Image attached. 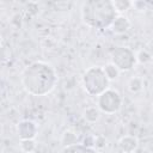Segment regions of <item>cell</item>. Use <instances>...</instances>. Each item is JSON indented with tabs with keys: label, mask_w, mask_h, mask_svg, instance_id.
I'll use <instances>...</instances> for the list:
<instances>
[{
	"label": "cell",
	"mask_w": 153,
	"mask_h": 153,
	"mask_svg": "<svg viewBox=\"0 0 153 153\" xmlns=\"http://www.w3.org/2000/svg\"><path fill=\"white\" fill-rule=\"evenodd\" d=\"M22 84L29 93L33 96H44L54 88L56 84V73L50 65L36 61L23 71Z\"/></svg>",
	"instance_id": "6da1fadb"
},
{
	"label": "cell",
	"mask_w": 153,
	"mask_h": 153,
	"mask_svg": "<svg viewBox=\"0 0 153 153\" xmlns=\"http://www.w3.org/2000/svg\"><path fill=\"white\" fill-rule=\"evenodd\" d=\"M116 16L117 12L111 1H88L85 2L81 8L82 22L93 29L102 30L109 27Z\"/></svg>",
	"instance_id": "7a4b0ae2"
},
{
	"label": "cell",
	"mask_w": 153,
	"mask_h": 153,
	"mask_svg": "<svg viewBox=\"0 0 153 153\" xmlns=\"http://www.w3.org/2000/svg\"><path fill=\"white\" fill-rule=\"evenodd\" d=\"M82 85L90 96H99L109 88V80L102 67H90L82 76Z\"/></svg>",
	"instance_id": "3957f363"
},
{
	"label": "cell",
	"mask_w": 153,
	"mask_h": 153,
	"mask_svg": "<svg viewBox=\"0 0 153 153\" xmlns=\"http://www.w3.org/2000/svg\"><path fill=\"white\" fill-rule=\"evenodd\" d=\"M122 98L120 93L112 88H106L99 96H97V108L99 111L106 114H114L121 109Z\"/></svg>",
	"instance_id": "277c9868"
},
{
	"label": "cell",
	"mask_w": 153,
	"mask_h": 153,
	"mask_svg": "<svg viewBox=\"0 0 153 153\" xmlns=\"http://www.w3.org/2000/svg\"><path fill=\"white\" fill-rule=\"evenodd\" d=\"M111 63L117 67L118 71H129L135 63V54L127 47H118L111 53Z\"/></svg>",
	"instance_id": "5b68a950"
},
{
	"label": "cell",
	"mask_w": 153,
	"mask_h": 153,
	"mask_svg": "<svg viewBox=\"0 0 153 153\" xmlns=\"http://www.w3.org/2000/svg\"><path fill=\"white\" fill-rule=\"evenodd\" d=\"M17 131H18V135L22 140L33 139L36 136V133H37V127L32 121L25 120V121H22L18 123Z\"/></svg>",
	"instance_id": "8992f818"
},
{
	"label": "cell",
	"mask_w": 153,
	"mask_h": 153,
	"mask_svg": "<svg viewBox=\"0 0 153 153\" xmlns=\"http://www.w3.org/2000/svg\"><path fill=\"white\" fill-rule=\"evenodd\" d=\"M110 27L115 33H124L130 27V22L127 17L120 14V16H116V18L111 23Z\"/></svg>",
	"instance_id": "52a82bcc"
},
{
	"label": "cell",
	"mask_w": 153,
	"mask_h": 153,
	"mask_svg": "<svg viewBox=\"0 0 153 153\" xmlns=\"http://www.w3.org/2000/svg\"><path fill=\"white\" fill-rule=\"evenodd\" d=\"M118 147L124 153H133L137 147V140L131 135H124L120 139Z\"/></svg>",
	"instance_id": "ba28073f"
},
{
	"label": "cell",
	"mask_w": 153,
	"mask_h": 153,
	"mask_svg": "<svg viewBox=\"0 0 153 153\" xmlns=\"http://www.w3.org/2000/svg\"><path fill=\"white\" fill-rule=\"evenodd\" d=\"M99 117H100V111L97 106H88L84 111V118L90 123L97 122L99 120Z\"/></svg>",
	"instance_id": "9c48e42d"
},
{
	"label": "cell",
	"mask_w": 153,
	"mask_h": 153,
	"mask_svg": "<svg viewBox=\"0 0 153 153\" xmlns=\"http://www.w3.org/2000/svg\"><path fill=\"white\" fill-rule=\"evenodd\" d=\"M103 72H104V74H105V76L108 78L109 81L117 79L118 75H120V71H118L117 67H116L115 65H112L111 62H109V63H106V65L104 66Z\"/></svg>",
	"instance_id": "30bf717a"
},
{
	"label": "cell",
	"mask_w": 153,
	"mask_h": 153,
	"mask_svg": "<svg viewBox=\"0 0 153 153\" xmlns=\"http://www.w3.org/2000/svg\"><path fill=\"white\" fill-rule=\"evenodd\" d=\"M76 134L73 131V130H66L63 131L62 134V137H61V142L63 146L68 147V146H73V145H76Z\"/></svg>",
	"instance_id": "8fae6325"
},
{
	"label": "cell",
	"mask_w": 153,
	"mask_h": 153,
	"mask_svg": "<svg viewBox=\"0 0 153 153\" xmlns=\"http://www.w3.org/2000/svg\"><path fill=\"white\" fill-rule=\"evenodd\" d=\"M61 153H97V152L93 151L91 147H86L81 145H73V146L66 147Z\"/></svg>",
	"instance_id": "7c38bea8"
},
{
	"label": "cell",
	"mask_w": 153,
	"mask_h": 153,
	"mask_svg": "<svg viewBox=\"0 0 153 153\" xmlns=\"http://www.w3.org/2000/svg\"><path fill=\"white\" fill-rule=\"evenodd\" d=\"M142 86H143L142 79L139 78V76L131 78V79L129 80V82H128V88H129V91H130L131 93H137V92H140V91L142 90Z\"/></svg>",
	"instance_id": "4fadbf2b"
},
{
	"label": "cell",
	"mask_w": 153,
	"mask_h": 153,
	"mask_svg": "<svg viewBox=\"0 0 153 153\" xmlns=\"http://www.w3.org/2000/svg\"><path fill=\"white\" fill-rule=\"evenodd\" d=\"M112 6L115 8V11L117 13H122L127 10H129L131 7V1H123V0H116V1H111Z\"/></svg>",
	"instance_id": "5bb4252c"
},
{
	"label": "cell",
	"mask_w": 153,
	"mask_h": 153,
	"mask_svg": "<svg viewBox=\"0 0 153 153\" xmlns=\"http://www.w3.org/2000/svg\"><path fill=\"white\" fill-rule=\"evenodd\" d=\"M151 59H152V56L146 49H141L135 54V60L139 63H148L151 61Z\"/></svg>",
	"instance_id": "9a60e30c"
},
{
	"label": "cell",
	"mask_w": 153,
	"mask_h": 153,
	"mask_svg": "<svg viewBox=\"0 0 153 153\" xmlns=\"http://www.w3.org/2000/svg\"><path fill=\"white\" fill-rule=\"evenodd\" d=\"M36 147V143L33 141V139H25L20 141V149L24 153H31Z\"/></svg>",
	"instance_id": "2e32d148"
},
{
	"label": "cell",
	"mask_w": 153,
	"mask_h": 153,
	"mask_svg": "<svg viewBox=\"0 0 153 153\" xmlns=\"http://www.w3.org/2000/svg\"><path fill=\"white\" fill-rule=\"evenodd\" d=\"M8 59H10V57H8V54H7L6 49H5L4 47H1V45H0V63L6 62Z\"/></svg>",
	"instance_id": "e0dca14e"
},
{
	"label": "cell",
	"mask_w": 153,
	"mask_h": 153,
	"mask_svg": "<svg viewBox=\"0 0 153 153\" xmlns=\"http://www.w3.org/2000/svg\"><path fill=\"white\" fill-rule=\"evenodd\" d=\"M0 41H1V37H0Z\"/></svg>",
	"instance_id": "ac0fdd59"
}]
</instances>
